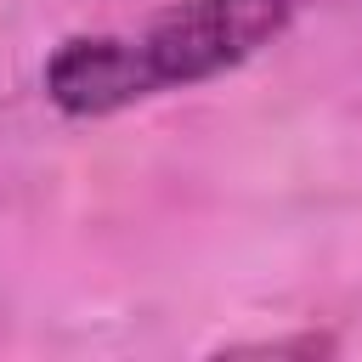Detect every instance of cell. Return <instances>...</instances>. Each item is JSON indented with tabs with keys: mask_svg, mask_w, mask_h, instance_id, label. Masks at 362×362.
<instances>
[{
	"mask_svg": "<svg viewBox=\"0 0 362 362\" xmlns=\"http://www.w3.org/2000/svg\"><path fill=\"white\" fill-rule=\"evenodd\" d=\"M243 351H260V356H317V351H334V339L322 334H300V339H260V345H243Z\"/></svg>",
	"mask_w": 362,
	"mask_h": 362,
	"instance_id": "7a4b0ae2",
	"label": "cell"
},
{
	"mask_svg": "<svg viewBox=\"0 0 362 362\" xmlns=\"http://www.w3.org/2000/svg\"><path fill=\"white\" fill-rule=\"evenodd\" d=\"M311 0H170L136 28L74 34L45 68V102L68 119H113L136 102L221 79L277 45Z\"/></svg>",
	"mask_w": 362,
	"mask_h": 362,
	"instance_id": "6da1fadb",
	"label": "cell"
}]
</instances>
